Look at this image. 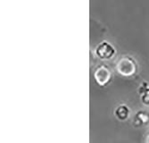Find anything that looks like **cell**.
Wrapping results in <instances>:
<instances>
[{"instance_id": "obj_1", "label": "cell", "mask_w": 149, "mask_h": 143, "mask_svg": "<svg viewBox=\"0 0 149 143\" xmlns=\"http://www.w3.org/2000/svg\"><path fill=\"white\" fill-rule=\"evenodd\" d=\"M117 70L123 75H130L134 73L135 64L130 59L123 58L117 63Z\"/></svg>"}, {"instance_id": "obj_2", "label": "cell", "mask_w": 149, "mask_h": 143, "mask_svg": "<svg viewBox=\"0 0 149 143\" xmlns=\"http://www.w3.org/2000/svg\"><path fill=\"white\" fill-rule=\"evenodd\" d=\"M114 48L112 45L108 44L107 42L101 43L97 48V54L100 58L103 59H109L114 55Z\"/></svg>"}, {"instance_id": "obj_3", "label": "cell", "mask_w": 149, "mask_h": 143, "mask_svg": "<svg viewBox=\"0 0 149 143\" xmlns=\"http://www.w3.org/2000/svg\"><path fill=\"white\" fill-rule=\"evenodd\" d=\"M117 115L119 116L120 118L121 119H124L127 117V115H128V109L124 107H120L118 110H117Z\"/></svg>"}]
</instances>
